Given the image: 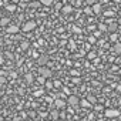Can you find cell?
Masks as SVG:
<instances>
[{
    "label": "cell",
    "instance_id": "5b68a950",
    "mask_svg": "<svg viewBox=\"0 0 121 121\" xmlns=\"http://www.w3.org/2000/svg\"><path fill=\"white\" fill-rule=\"evenodd\" d=\"M78 103H80V98L76 95H70L67 100V104H70L71 107H78Z\"/></svg>",
    "mask_w": 121,
    "mask_h": 121
},
{
    "label": "cell",
    "instance_id": "d6986e66",
    "mask_svg": "<svg viewBox=\"0 0 121 121\" xmlns=\"http://www.w3.org/2000/svg\"><path fill=\"white\" fill-rule=\"evenodd\" d=\"M30 7L37 9V7H40V3H39V2H31V3H30Z\"/></svg>",
    "mask_w": 121,
    "mask_h": 121
},
{
    "label": "cell",
    "instance_id": "1f68e13d",
    "mask_svg": "<svg viewBox=\"0 0 121 121\" xmlns=\"http://www.w3.org/2000/svg\"><path fill=\"white\" fill-rule=\"evenodd\" d=\"M63 91H64V93H67V94H69V93H70V90H69V88H67V87H64V88H63Z\"/></svg>",
    "mask_w": 121,
    "mask_h": 121
},
{
    "label": "cell",
    "instance_id": "cb8c5ba5",
    "mask_svg": "<svg viewBox=\"0 0 121 121\" xmlns=\"http://www.w3.org/2000/svg\"><path fill=\"white\" fill-rule=\"evenodd\" d=\"M26 80H27L29 83H31V81H33V77H31V74H26Z\"/></svg>",
    "mask_w": 121,
    "mask_h": 121
},
{
    "label": "cell",
    "instance_id": "b9f144b4",
    "mask_svg": "<svg viewBox=\"0 0 121 121\" xmlns=\"http://www.w3.org/2000/svg\"><path fill=\"white\" fill-rule=\"evenodd\" d=\"M57 121H61V120H57Z\"/></svg>",
    "mask_w": 121,
    "mask_h": 121
},
{
    "label": "cell",
    "instance_id": "4dcf8cb0",
    "mask_svg": "<svg viewBox=\"0 0 121 121\" xmlns=\"http://www.w3.org/2000/svg\"><path fill=\"white\" fill-rule=\"evenodd\" d=\"M3 83H6V78L3 76H0V84H3Z\"/></svg>",
    "mask_w": 121,
    "mask_h": 121
},
{
    "label": "cell",
    "instance_id": "e575fe53",
    "mask_svg": "<svg viewBox=\"0 0 121 121\" xmlns=\"http://www.w3.org/2000/svg\"><path fill=\"white\" fill-rule=\"evenodd\" d=\"M112 2H114V3H120V2H121V0H112Z\"/></svg>",
    "mask_w": 121,
    "mask_h": 121
},
{
    "label": "cell",
    "instance_id": "5bb4252c",
    "mask_svg": "<svg viewBox=\"0 0 121 121\" xmlns=\"http://www.w3.org/2000/svg\"><path fill=\"white\" fill-rule=\"evenodd\" d=\"M117 40H118V34H117V33H111V34H110V41L117 43Z\"/></svg>",
    "mask_w": 121,
    "mask_h": 121
},
{
    "label": "cell",
    "instance_id": "ba28073f",
    "mask_svg": "<svg viewBox=\"0 0 121 121\" xmlns=\"http://www.w3.org/2000/svg\"><path fill=\"white\" fill-rule=\"evenodd\" d=\"M101 10H103V7H101V4H100V3H94V4H93V9H91V12H93V13L98 14V13H101Z\"/></svg>",
    "mask_w": 121,
    "mask_h": 121
},
{
    "label": "cell",
    "instance_id": "603a6c76",
    "mask_svg": "<svg viewBox=\"0 0 121 121\" xmlns=\"http://www.w3.org/2000/svg\"><path fill=\"white\" fill-rule=\"evenodd\" d=\"M7 10H9V12H14V10H16V6H14V4H10V6H7Z\"/></svg>",
    "mask_w": 121,
    "mask_h": 121
},
{
    "label": "cell",
    "instance_id": "3957f363",
    "mask_svg": "<svg viewBox=\"0 0 121 121\" xmlns=\"http://www.w3.org/2000/svg\"><path fill=\"white\" fill-rule=\"evenodd\" d=\"M36 22H33V20H30V22H27L24 26H23V31H26V33H29V31H33L34 29H36Z\"/></svg>",
    "mask_w": 121,
    "mask_h": 121
},
{
    "label": "cell",
    "instance_id": "8992f818",
    "mask_svg": "<svg viewBox=\"0 0 121 121\" xmlns=\"http://www.w3.org/2000/svg\"><path fill=\"white\" fill-rule=\"evenodd\" d=\"M54 104H56V108H57V110L64 108V107H66V103H64V100H61V98H56Z\"/></svg>",
    "mask_w": 121,
    "mask_h": 121
},
{
    "label": "cell",
    "instance_id": "ffe728a7",
    "mask_svg": "<svg viewBox=\"0 0 121 121\" xmlns=\"http://www.w3.org/2000/svg\"><path fill=\"white\" fill-rule=\"evenodd\" d=\"M43 93H44L43 90H37V91H34L33 95H34V97H40V95H43Z\"/></svg>",
    "mask_w": 121,
    "mask_h": 121
},
{
    "label": "cell",
    "instance_id": "2e32d148",
    "mask_svg": "<svg viewBox=\"0 0 121 121\" xmlns=\"http://www.w3.org/2000/svg\"><path fill=\"white\" fill-rule=\"evenodd\" d=\"M98 31H100V33H101V31H107V24L100 23V24H98Z\"/></svg>",
    "mask_w": 121,
    "mask_h": 121
},
{
    "label": "cell",
    "instance_id": "d6a6232c",
    "mask_svg": "<svg viewBox=\"0 0 121 121\" xmlns=\"http://www.w3.org/2000/svg\"><path fill=\"white\" fill-rule=\"evenodd\" d=\"M74 31H76V33H80V31H81V30H80V29H78V27H74Z\"/></svg>",
    "mask_w": 121,
    "mask_h": 121
},
{
    "label": "cell",
    "instance_id": "4316f807",
    "mask_svg": "<svg viewBox=\"0 0 121 121\" xmlns=\"http://www.w3.org/2000/svg\"><path fill=\"white\" fill-rule=\"evenodd\" d=\"M88 41H90L91 44H94V43H95V37H93V36H90V37H88Z\"/></svg>",
    "mask_w": 121,
    "mask_h": 121
},
{
    "label": "cell",
    "instance_id": "83f0119b",
    "mask_svg": "<svg viewBox=\"0 0 121 121\" xmlns=\"http://www.w3.org/2000/svg\"><path fill=\"white\" fill-rule=\"evenodd\" d=\"M27 47H29V43L27 41H23L22 43V48H27Z\"/></svg>",
    "mask_w": 121,
    "mask_h": 121
},
{
    "label": "cell",
    "instance_id": "74e56055",
    "mask_svg": "<svg viewBox=\"0 0 121 121\" xmlns=\"http://www.w3.org/2000/svg\"><path fill=\"white\" fill-rule=\"evenodd\" d=\"M2 44H3V41H0V47H2Z\"/></svg>",
    "mask_w": 121,
    "mask_h": 121
},
{
    "label": "cell",
    "instance_id": "44dd1931",
    "mask_svg": "<svg viewBox=\"0 0 121 121\" xmlns=\"http://www.w3.org/2000/svg\"><path fill=\"white\" fill-rule=\"evenodd\" d=\"M87 57H88V58H90V60H94V58H95V53H94V51H90V53H88V56H87Z\"/></svg>",
    "mask_w": 121,
    "mask_h": 121
},
{
    "label": "cell",
    "instance_id": "8d00e7d4",
    "mask_svg": "<svg viewBox=\"0 0 121 121\" xmlns=\"http://www.w3.org/2000/svg\"><path fill=\"white\" fill-rule=\"evenodd\" d=\"M97 121H105V120H103V118H100V120H97Z\"/></svg>",
    "mask_w": 121,
    "mask_h": 121
},
{
    "label": "cell",
    "instance_id": "836d02e7",
    "mask_svg": "<svg viewBox=\"0 0 121 121\" xmlns=\"http://www.w3.org/2000/svg\"><path fill=\"white\" fill-rule=\"evenodd\" d=\"M44 80H46V78H43V77H40V78H39V81H40V83H41V84H43V83H44Z\"/></svg>",
    "mask_w": 121,
    "mask_h": 121
},
{
    "label": "cell",
    "instance_id": "277c9868",
    "mask_svg": "<svg viewBox=\"0 0 121 121\" xmlns=\"http://www.w3.org/2000/svg\"><path fill=\"white\" fill-rule=\"evenodd\" d=\"M117 29H118V24H117L115 22L107 20V31H110V33H117Z\"/></svg>",
    "mask_w": 121,
    "mask_h": 121
},
{
    "label": "cell",
    "instance_id": "7c38bea8",
    "mask_svg": "<svg viewBox=\"0 0 121 121\" xmlns=\"http://www.w3.org/2000/svg\"><path fill=\"white\" fill-rule=\"evenodd\" d=\"M9 22H10V19H7V17H2V19H0V26H7Z\"/></svg>",
    "mask_w": 121,
    "mask_h": 121
},
{
    "label": "cell",
    "instance_id": "9c48e42d",
    "mask_svg": "<svg viewBox=\"0 0 121 121\" xmlns=\"http://www.w3.org/2000/svg\"><path fill=\"white\" fill-rule=\"evenodd\" d=\"M78 105H80V107H83V108H91V107H93V105H91V104L86 100V98H84V100H80Z\"/></svg>",
    "mask_w": 121,
    "mask_h": 121
},
{
    "label": "cell",
    "instance_id": "7402d4cb",
    "mask_svg": "<svg viewBox=\"0 0 121 121\" xmlns=\"http://www.w3.org/2000/svg\"><path fill=\"white\" fill-rule=\"evenodd\" d=\"M44 83H46V88H48V90L53 88V83L51 81H44Z\"/></svg>",
    "mask_w": 121,
    "mask_h": 121
},
{
    "label": "cell",
    "instance_id": "ab89813d",
    "mask_svg": "<svg viewBox=\"0 0 121 121\" xmlns=\"http://www.w3.org/2000/svg\"><path fill=\"white\" fill-rule=\"evenodd\" d=\"M0 54H2V47H0Z\"/></svg>",
    "mask_w": 121,
    "mask_h": 121
},
{
    "label": "cell",
    "instance_id": "484cf974",
    "mask_svg": "<svg viewBox=\"0 0 121 121\" xmlns=\"http://www.w3.org/2000/svg\"><path fill=\"white\" fill-rule=\"evenodd\" d=\"M84 13H86V14H91L93 12H91V9H90V7H86V9H84Z\"/></svg>",
    "mask_w": 121,
    "mask_h": 121
},
{
    "label": "cell",
    "instance_id": "f35d334b",
    "mask_svg": "<svg viewBox=\"0 0 121 121\" xmlns=\"http://www.w3.org/2000/svg\"><path fill=\"white\" fill-rule=\"evenodd\" d=\"M81 121H87V118H84V120H81Z\"/></svg>",
    "mask_w": 121,
    "mask_h": 121
},
{
    "label": "cell",
    "instance_id": "9a60e30c",
    "mask_svg": "<svg viewBox=\"0 0 121 121\" xmlns=\"http://www.w3.org/2000/svg\"><path fill=\"white\" fill-rule=\"evenodd\" d=\"M58 114H60V112H58V110H53V111H51V117H53V120H54V121H57V120H58Z\"/></svg>",
    "mask_w": 121,
    "mask_h": 121
},
{
    "label": "cell",
    "instance_id": "f546056e",
    "mask_svg": "<svg viewBox=\"0 0 121 121\" xmlns=\"http://www.w3.org/2000/svg\"><path fill=\"white\" fill-rule=\"evenodd\" d=\"M80 73L77 71V70H71V76H78Z\"/></svg>",
    "mask_w": 121,
    "mask_h": 121
},
{
    "label": "cell",
    "instance_id": "f1b7e54d",
    "mask_svg": "<svg viewBox=\"0 0 121 121\" xmlns=\"http://www.w3.org/2000/svg\"><path fill=\"white\" fill-rule=\"evenodd\" d=\"M95 2H97V0H86V3H87V4H94Z\"/></svg>",
    "mask_w": 121,
    "mask_h": 121
},
{
    "label": "cell",
    "instance_id": "6da1fadb",
    "mask_svg": "<svg viewBox=\"0 0 121 121\" xmlns=\"http://www.w3.org/2000/svg\"><path fill=\"white\" fill-rule=\"evenodd\" d=\"M104 115L108 118H117L120 115V111L114 110V108H107V110H104Z\"/></svg>",
    "mask_w": 121,
    "mask_h": 121
},
{
    "label": "cell",
    "instance_id": "ac0fdd59",
    "mask_svg": "<svg viewBox=\"0 0 121 121\" xmlns=\"http://www.w3.org/2000/svg\"><path fill=\"white\" fill-rule=\"evenodd\" d=\"M39 3H40V4H44V6H50V4L53 3V0H40Z\"/></svg>",
    "mask_w": 121,
    "mask_h": 121
},
{
    "label": "cell",
    "instance_id": "d590c367",
    "mask_svg": "<svg viewBox=\"0 0 121 121\" xmlns=\"http://www.w3.org/2000/svg\"><path fill=\"white\" fill-rule=\"evenodd\" d=\"M3 63V58H0V64H2Z\"/></svg>",
    "mask_w": 121,
    "mask_h": 121
},
{
    "label": "cell",
    "instance_id": "d4e9b609",
    "mask_svg": "<svg viewBox=\"0 0 121 121\" xmlns=\"http://www.w3.org/2000/svg\"><path fill=\"white\" fill-rule=\"evenodd\" d=\"M60 86H61V83H60L58 80H56V81L53 83V87H60Z\"/></svg>",
    "mask_w": 121,
    "mask_h": 121
},
{
    "label": "cell",
    "instance_id": "52a82bcc",
    "mask_svg": "<svg viewBox=\"0 0 121 121\" xmlns=\"http://www.w3.org/2000/svg\"><path fill=\"white\" fill-rule=\"evenodd\" d=\"M6 31H7V34H16L20 31V29H19V26H9Z\"/></svg>",
    "mask_w": 121,
    "mask_h": 121
},
{
    "label": "cell",
    "instance_id": "e0dca14e",
    "mask_svg": "<svg viewBox=\"0 0 121 121\" xmlns=\"http://www.w3.org/2000/svg\"><path fill=\"white\" fill-rule=\"evenodd\" d=\"M86 100H87V101H88V103H90V104H91V105H93V104H95V101H97V100H95V97H94V95H88V97H87V98H86Z\"/></svg>",
    "mask_w": 121,
    "mask_h": 121
},
{
    "label": "cell",
    "instance_id": "60d3db41",
    "mask_svg": "<svg viewBox=\"0 0 121 121\" xmlns=\"http://www.w3.org/2000/svg\"><path fill=\"white\" fill-rule=\"evenodd\" d=\"M0 121H3V120H2V118H0Z\"/></svg>",
    "mask_w": 121,
    "mask_h": 121
},
{
    "label": "cell",
    "instance_id": "7a4b0ae2",
    "mask_svg": "<svg viewBox=\"0 0 121 121\" xmlns=\"http://www.w3.org/2000/svg\"><path fill=\"white\" fill-rule=\"evenodd\" d=\"M40 76L43 77V78H50L51 76H53V71L50 70V69H47V67H40Z\"/></svg>",
    "mask_w": 121,
    "mask_h": 121
},
{
    "label": "cell",
    "instance_id": "4fadbf2b",
    "mask_svg": "<svg viewBox=\"0 0 121 121\" xmlns=\"http://www.w3.org/2000/svg\"><path fill=\"white\" fill-rule=\"evenodd\" d=\"M71 12H73V7H71V6H64V7H63V13H64V14H69V13H71Z\"/></svg>",
    "mask_w": 121,
    "mask_h": 121
},
{
    "label": "cell",
    "instance_id": "30bf717a",
    "mask_svg": "<svg viewBox=\"0 0 121 121\" xmlns=\"http://www.w3.org/2000/svg\"><path fill=\"white\" fill-rule=\"evenodd\" d=\"M37 61H39V64H40V66H41V64H47V61H48V57L43 54V56H40V57H39V60H37Z\"/></svg>",
    "mask_w": 121,
    "mask_h": 121
},
{
    "label": "cell",
    "instance_id": "8fae6325",
    "mask_svg": "<svg viewBox=\"0 0 121 121\" xmlns=\"http://www.w3.org/2000/svg\"><path fill=\"white\" fill-rule=\"evenodd\" d=\"M114 54H117V56H118V54H121V44H120L118 41L114 44Z\"/></svg>",
    "mask_w": 121,
    "mask_h": 121
}]
</instances>
